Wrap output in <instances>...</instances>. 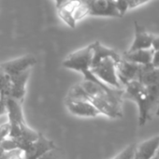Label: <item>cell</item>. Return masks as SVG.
I'll return each mask as SVG.
<instances>
[{
	"instance_id": "5bb4252c",
	"label": "cell",
	"mask_w": 159,
	"mask_h": 159,
	"mask_svg": "<svg viewBox=\"0 0 159 159\" xmlns=\"http://www.w3.org/2000/svg\"><path fill=\"white\" fill-rule=\"evenodd\" d=\"M153 55V50L148 49V50H139L135 52H125L122 55V57L131 63L138 64L140 66H152V60Z\"/></svg>"
},
{
	"instance_id": "8fae6325",
	"label": "cell",
	"mask_w": 159,
	"mask_h": 159,
	"mask_svg": "<svg viewBox=\"0 0 159 159\" xmlns=\"http://www.w3.org/2000/svg\"><path fill=\"white\" fill-rule=\"evenodd\" d=\"M54 148H56V146L53 141L45 138L40 133L39 138L32 142L25 151V159H39Z\"/></svg>"
},
{
	"instance_id": "3957f363",
	"label": "cell",
	"mask_w": 159,
	"mask_h": 159,
	"mask_svg": "<svg viewBox=\"0 0 159 159\" xmlns=\"http://www.w3.org/2000/svg\"><path fill=\"white\" fill-rule=\"evenodd\" d=\"M92 56V45L89 44L83 49H80L68 54L63 61L62 66L66 68L82 73L84 75V81L85 82H91L102 87H109L101 83L90 71Z\"/></svg>"
},
{
	"instance_id": "8992f818",
	"label": "cell",
	"mask_w": 159,
	"mask_h": 159,
	"mask_svg": "<svg viewBox=\"0 0 159 159\" xmlns=\"http://www.w3.org/2000/svg\"><path fill=\"white\" fill-rule=\"evenodd\" d=\"M65 104L67 111L78 117L94 118L99 115L98 111L85 98L84 93L82 98H66Z\"/></svg>"
},
{
	"instance_id": "2e32d148",
	"label": "cell",
	"mask_w": 159,
	"mask_h": 159,
	"mask_svg": "<svg viewBox=\"0 0 159 159\" xmlns=\"http://www.w3.org/2000/svg\"><path fill=\"white\" fill-rule=\"evenodd\" d=\"M11 92V78L0 66V96L9 98Z\"/></svg>"
},
{
	"instance_id": "484cf974",
	"label": "cell",
	"mask_w": 159,
	"mask_h": 159,
	"mask_svg": "<svg viewBox=\"0 0 159 159\" xmlns=\"http://www.w3.org/2000/svg\"><path fill=\"white\" fill-rule=\"evenodd\" d=\"M152 159H159V150H158L157 153L155 154V156H154V157H153Z\"/></svg>"
},
{
	"instance_id": "d6986e66",
	"label": "cell",
	"mask_w": 159,
	"mask_h": 159,
	"mask_svg": "<svg viewBox=\"0 0 159 159\" xmlns=\"http://www.w3.org/2000/svg\"><path fill=\"white\" fill-rule=\"evenodd\" d=\"M135 149H136V143L130 144L111 159H133Z\"/></svg>"
},
{
	"instance_id": "9c48e42d",
	"label": "cell",
	"mask_w": 159,
	"mask_h": 159,
	"mask_svg": "<svg viewBox=\"0 0 159 159\" xmlns=\"http://www.w3.org/2000/svg\"><path fill=\"white\" fill-rule=\"evenodd\" d=\"M143 66H140L138 64L128 62L122 57V59L117 63L116 69H117V77L120 84L123 87V90L127 84L134 81V80H137Z\"/></svg>"
},
{
	"instance_id": "277c9868",
	"label": "cell",
	"mask_w": 159,
	"mask_h": 159,
	"mask_svg": "<svg viewBox=\"0 0 159 159\" xmlns=\"http://www.w3.org/2000/svg\"><path fill=\"white\" fill-rule=\"evenodd\" d=\"M122 59L113 58V57H106L100 60L94 66H91L90 71L92 74L98 79L101 83L108 85L111 88L123 90L122 85L119 83L117 77V63Z\"/></svg>"
},
{
	"instance_id": "7a4b0ae2",
	"label": "cell",
	"mask_w": 159,
	"mask_h": 159,
	"mask_svg": "<svg viewBox=\"0 0 159 159\" xmlns=\"http://www.w3.org/2000/svg\"><path fill=\"white\" fill-rule=\"evenodd\" d=\"M85 98L103 114L111 119L123 117L124 90H117L111 87H102L91 82L83 81L80 83Z\"/></svg>"
},
{
	"instance_id": "52a82bcc",
	"label": "cell",
	"mask_w": 159,
	"mask_h": 159,
	"mask_svg": "<svg viewBox=\"0 0 159 159\" xmlns=\"http://www.w3.org/2000/svg\"><path fill=\"white\" fill-rule=\"evenodd\" d=\"M37 62L38 61L35 56L31 54H26L13 60L0 63V66L9 76H14L32 69V67L37 64Z\"/></svg>"
},
{
	"instance_id": "ffe728a7",
	"label": "cell",
	"mask_w": 159,
	"mask_h": 159,
	"mask_svg": "<svg viewBox=\"0 0 159 159\" xmlns=\"http://www.w3.org/2000/svg\"><path fill=\"white\" fill-rule=\"evenodd\" d=\"M115 6L121 16H124L125 13L129 11L128 9V1L127 0H115Z\"/></svg>"
},
{
	"instance_id": "30bf717a",
	"label": "cell",
	"mask_w": 159,
	"mask_h": 159,
	"mask_svg": "<svg viewBox=\"0 0 159 159\" xmlns=\"http://www.w3.org/2000/svg\"><path fill=\"white\" fill-rule=\"evenodd\" d=\"M31 74V69L25 71L23 73L10 76L11 78V92L9 95V98L17 100L20 103H23L25 92H26V84Z\"/></svg>"
},
{
	"instance_id": "4fadbf2b",
	"label": "cell",
	"mask_w": 159,
	"mask_h": 159,
	"mask_svg": "<svg viewBox=\"0 0 159 159\" xmlns=\"http://www.w3.org/2000/svg\"><path fill=\"white\" fill-rule=\"evenodd\" d=\"M159 150V135L136 144L133 159H152Z\"/></svg>"
},
{
	"instance_id": "44dd1931",
	"label": "cell",
	"mask_w": 159,
	"mask_h": 159,
	"mask_svg": "<svg viewBox=\"0 0 159 159\" xmlns=\"http://www.w3.org/2000/svg\"><path fill=\"white\" fill-rule=\"evenodd\" d=\"M10 132H11V126L9 123H5L0 125V143L4 139L9 138Z\"/></svg>"
},
{
	"instance_id": "d4e9b609",
	"label": "cell",
	"mask_w": 159,
	"mask_h": 159,
	"mask_svg": "<svg viewBox=\"0 0 159 159\" xmlns=\"http://www.w3.org/2000/svg\"><path fill=\"white\" fill-rule=\"evenodd\" d=\"M67 1H68V0H53V2L55 4V8L56 9L59 8V7H61V6H63Z\"/></svg>"
},
{
	"instance_id": "7402d4cb",
	"label": "cell",
	"mask_w": 159,
	"mask_h": 159,
	"mask_svg": "<svg viewBox=\"0 0 159 159\" xmlns=\"http://www.w3.org/2000/svg\"><path fill=\"white\" fill-rule=\"evenodd\" d=\"M127 1H128V9L133 10V9H136L143 4L150 2L151 0H127Z\"/></svg>"
},
{
	"instance_id": "cb8c5ba5",
	"label": "cell",
	"mask_w": 159,
	"mask_h": 159,
	"mask_svg": "<svg viewBox=\"0 0 159 159\" xmlns=\"http://www.w3.org/2000/svg\"><path fill=\"white\" fill-rule=\"evenodd\" d=\"M152 49L153 51L159 49V36H158V37L154 36V39H153L152 44Z\"/></svg>"
},
{
	"instance_id": "e0dca14e",
	"label": "cell",
	"mask_w": 159,
	"mask_h": 159,
	"mask_svg": "<svg viewBox=\"0 0 159 159\" xmlns=\"http://www.w3.org/2000/svg\"><path fill=\"white\" fill-rule=\"evenodd\" d=\"M0 159H25V152L21 149L6 151L0 147Z\"/></svg>"
},
{
	"instance_id": "ac0fdd59",
	"label": "cell",
	"mask_w": 159,
	"mask_h": 159,
	"mask_svg": "<svg viewBox=\"0 0 159 159\" xmlns=\"http://www.w3.org/2000/svg\"><path fill=\"white\" fill-rule=\"evenodd\" d=\"M57 10V14L59 16V18L70 28H75L76 27V21L74 20L73 16L71 13H69L68 11H66V10H64L63 8H58Z\"/></svg>"
},
{
	"instance_id": "6da1fadb",
	"label": "cell",
	"mask_w": 159,
	"mask_h": 159,
	"mask_svg": "<svg viewBox=\"0 0 159 159\" xmlns=\"http://www.w3.org/2000/svg\"><path fill=\"white\" fill-rule=\"evenodd\" d=\"M124 98L137 104L139 126L159 117V68L143 66L137 80L124 87Z\"/></svg>"
},
{
	"instance_id": "603a6c76",
	"label": "cell",
	"mask_w": 159,
	"mask_h": 159,
	"mask_svg": "<svg viewBox=\"0 0 159 159\" xmlns=\"http://www.w3.org/2000/svg\"><path fill=\"white\" fill-rule=\"evenodd\" d=\"M151 65L153 68H159V49L153 51V55Z\"/></svg>"
},
{
	"instance_id": "9a60e30c",
	"label": "cell",
	"mask_w": 159,
	"mask_h": 159,
	"mask_svg": "<svg viewBox=\"0 0 159 159\" xmlns=\"http://www.w3.org/2000/svg\"><path fill=\"white\" fill-rule=\"evenodd\" d=\"M91 45H92V52H93L91 66L96 65L100 60H102L106 57H113V58H117V59L122 57L114 50L102 45L99 41H95Z\"/></svg>"
},
{
	"instance_id": "7c38bea8",
	"label": "cell",
	"mask_w": 159,
	"mask_h": 159,
	"mask_svg": "<svg viewBox=\"0 0 159 159\" xmlns=\"http://www.w3.org/2000/svg\"><path fill=\"white\" fill-rule=\"evenodd\" d=\"M154 39V35L149 33L143 26L139 25L137 22L135 23V37L134 40L126 51L128 52L139 51V50H148L152 49V40Z\"/></svg>"
},
{
	"instance_id": "ba28073f",
	"label": "cell",
	"mask_w": 159,
	"mask_h": 159,
	"mask_svg": "<svg viewBox=\"0 0 159 159\" xmlns=\"http://www.w3.org/2000/svg\"><path fill=\"white\" fill-rule=\"evenodd\" d=\"M89 16L122 17L115 6V0H87Z\"/></svg>"
},
{
	"instance_id": "5b68a950",
	"label": "cell",
	"mask_w": 159,
	"mask_h": 159,
	"mask_svg": "<svg viewBox=\"0 0 159 159\" xmlns=\"http://www.w3.org/2000/svg\"><path fill=\"white\" fill-rule=\"evenodd\" d=\"M6 109L9 118L8 123L11 126L9 138H19L24 132H25L29 128L24 118L22 103L8 98L6 99Z\"/></svg>"
}]
</instances>
